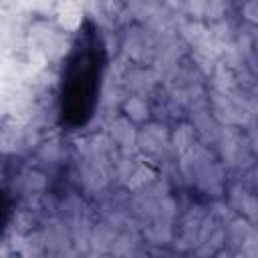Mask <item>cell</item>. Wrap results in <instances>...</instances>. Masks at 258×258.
Returning a JSON list of instances; mask_svg holds the SVG:
<instances>
[{
    "label": "cell",
    "mask_w": 258,
    "mask_h": 258,
    "mask_svg": "<svg viewBox=\"0 0 258 258\" xmlns=\"http://www.w3.org/2000/svg\"><path fill=\"white\" fill-rule=\"evenodd\" d=\"M4 214H6V206H4V202H2V198H0V228H2V224H4Z\"/></svg>",
    "instance_id": "cell-1"
}]
</instances>
